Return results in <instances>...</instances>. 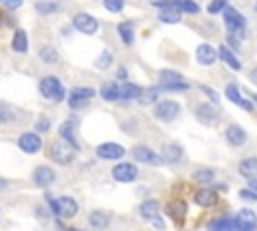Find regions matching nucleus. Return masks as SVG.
Here are the masks:
<instances>
[{
	"label": "nucleus",
	"mask_w": 257,
	"mask_h": 231,
	"mask_svg": "<svg viewBox=\"0 0 257 231\" xmlns=\"http://www.w3.org/2000/svg\"><path fill=\"white\" fill-rule=\"evenodd\" d=\"M40 94L48 100H62L64 98V88L56 76H46L40 80Z\"/></svg>",
	"instance_id": "f257e3e1"
},
{
	"label": "nucleus",
	"mask_w": 257,
	"mask_h": 231,
	"mask_svg": "<svg viewBox=\"0 0 257 231\" xmlns=\"http://www.w3.org/2000/svg\"><path fill=\"white\" fill-rule=\"evenodd\" d=\"M74 147L68 143V141H54L52 145H50V157H52V161H56V163H60V165H66V163H70L72 159H74Z\"/></svg>",
	"instance_id": "f03ea898"
},
{
	"label": "nucleus",
	"mask_w": 257,
	"mask_h": 231,
	"mask_svg": "<svg viewBox=\"0 0 257 231\" xmlns=\"http://www.w3.org/2000/svg\"><path fill=\"white\" fill-rule=\"evenodd\" d=\"M223 16H225V24H227V28H229L231 34H239V36L245 34V18L235 8L225 6L223 8Z\"/></svg>",
	"instance_id": "7ed1b4c3"
},
{
	"label": "nucleus",
	"mask_w": 257,
	"mask_h": 231,
	"mask_svg": "<svg viewBox=\"0 0 257 231\" xmlns=\"http://www.w3.org/2000/svg\"><path fill=\"white\" fill-rule=\"evenodd\" d=\"M257 215L251 209H241L233 219V231H255Z\"/></svg>",
	"instance_id": "20e7f679"
},
{
	"label": "nucleus",
	"mask_w": 257,
	"mask_h": 231,
	"mask_svg": "<svg viewBox=\"0 0 257 231\" xmlns=\"http://www.w3.org/2000/svg\"><path fill=\"white\" fill-rule=\"evenodd\" d=\"M50 207H52L54 213H58V215L64 217V219L74 217L76 211H78V205H76V201H74L72 197H60V199H56V201L50 199Z\"/></svg>",
	"instance_id": "39448f33"
},
{
	"label": "nucleus",
	"mask_w": 257,
	"mask_h": 231,
	"mask_svg": "<svg viewBox=\"0 0 257 231\" xmlns=\"http://www.w3.org/2000/svg\"><path fill=\"white\" fill-rule=\"evenodd\" d=\"M161 86L167 90H187L189 84L183 80V76L175 70H161Z\"/></svg>",
	"instance_id": "423d86ee"
},
{
	"label": "nucleus",
	"mask_w": 257,
	"mask_h": 231,
	"mask_svg": "<svg viewBox=\"0 0 257 231\" xmlns=\"http://www.w3.org/2000/svg\"><path fill=\"white\" fill-rule=\"evenodd\" d=\"M110 173L118 183H133L139 177V169L133 163H118L116 167H112Z\"/></svg>",
	"instance_id": "0eeeda50"
},
{
	"label": "nucleus",
	"mask_w": 257,
	"mask_h": 231,
	"mask_svg": "<svg viewBox=\"0 0 257 231\" xmlns=\"http://www.w3.org/2000/svg\"><path fill=\"white\" fill-rule=\"evenodd\" d=\"M179 114V104L175 100H161L155 106V117L163 123H171Z\"/></svg>",
	"instance_id": "6e6552de"
},
{
	"label": "nucleus",
	"mask_w": 257,
	"mask_h": 231,
	"mask_svg": "<svg viewBox=\"0 0 257 231\" xmlns=\"http://www.w3.org/2000/svg\"><path fill=\"white\" fill-rule=\"evenodd\" d=\"M96 157L104 161H118L120 157H124V149L118 143H102L96 147Z\"/></svg>",
	"instance_id": "1a4fd4ad"
},
{
	"label": "nucleus",
	"mask_w": 257,
	"mask_h": 231,
	"mask_svg": "<svg viewBox=\"0 0 257 231\" xmlns=\"http://www.w3.org/2000/svg\"><path fill=\"white\" fill-rule=\"evenodd\" d=\"M72 24H74V28H76L78 32H82V34H94V32L98 30L96 18H92L90 14H84V12L76 14V16L72 18Z\"/></svg>",
	"instance_id": "9d476101"
},
{
	"label": "nucleus",
	"mask_w": 257,
	"mask_h": 231,
	"mask_svg": "<svg viewBox=\"0 0 257 231\" xmlns=\"http://www.w3.org/2000/svg\"><path fill=\"white\" fill-rule=\"evenodd\" d=\"M92 96H94V88H90V86H76V88H72L68 92V104L72 108H78V106H82Z\"/></svg>",
	"instance_id": "9b49d317"
},
{
	"label": "nucleus",
	"mask_w": 257,
	"mask_h": 231,
	"mask_svg": "<svg viewBox=\"0 0 257 231\" xmlns=\"http://www.w3.org/2000/svg\"><path fill=\"white\" fill-rule=\"evenodd\" d=\"M18 147H20L24 153L34 155V153H38V151L42 149V141H40V137H38L36 133H22V135L18 137Z\"/></svg>",
	"instance_id": "f8f14e48"
},
{
	"label": "nucleus",
	"mask_w": 257,
	"mask_h": 231,
	"mask_svg": "<svg viewBox=\"0 0 257 231\" xmlns=\"http://www.w3.org/2000/svg\"><path fill=\"white\" fill-rule=\"evenodd\" d=\"M133 157L139 163H147V165H161L163 163V157H159L155 151H151L149 147H143V145L133 149Z\"/></svg>",
	"instance_id": "ddd939ff"
},
{
	"label": "nucleus",
	"mask_w": 257,
	"mask_h": 231,
	"mask_svg": "<svg viewBox=\"0 0 257 231\" xmlns=\"http://www.w3.org/2000/svg\"><path fill=\"white\" fill-rule=\"evenodd\" d=\"M54 171L50 169V167H46V165H40V167H36L34 169V173H32V179H34V183L38 185V187H48L52 181H54Z\"/></svg>",
	"instance_id": "4468645a"
},
{
	"label": "nucleus",
	"mask_w": 257,
	"mask_h": 231,
	"mask_svg": "<svg viewBox=\"0 0 257 231\" xmlns=\"http://www.w3.org/2000/svg\"><path fill=\"white\" fill-rule=\"evenodd\" d=\"M195 203L201 205V207H213L217 205V191L215 189H209V187H203L195 193Z\"/></svg>",
	"instance_id": "2eb2a0df"
},
{
	"label": "nucleus",
	"mask_w": 257,
	"mask_h": 231,
	"mask_svg": "<svg viewBox=\"0 0 257 231\" xmlns=\"http://www.w3.org/2000/svg\"><path fill=\"white\" fill-rule=\"evenodd\" d=\"M215 58H217V52H215V48L211 44H199V48H197V60H199V64L209 66V64L215 62Z\"/></svg>",
	"instance_id": "dca6fc26"
},
{
	"label": "nucleus",
	"mask_w": 257,
	"mask_h": 231,
	"mask_svg": "<svg viewBox=\"0 0 257 231\" xmlns=\"http://www.w3.org/2000/svg\"><path fill=\"white\" fill-rule=\"evenodd\" d=\"M167 213H169V217L171 219H175V221H183L185 219V215H187V203L185 201H181V199H177V201H171L169 205H167Z\"/></svg>",
	"instance_id": "f3484780"
},
{
	"label": "nucleus",
	"mask_w": 257,
	"mask_h": 231,
	"mask_svg": "<svg viewBox=\"0 0 257 231\" xmlns=\"http://www.w3.org/2000/svg\"><path fill=\"white\" fill-rule=\"evenodd\" d=\"M225 135H227V141H229L231 145H235V147H241V145H245V141H247V133H245L239 125H231Z\"/></svg>",
	"instance_id": "a211bd4d"
},
{
	"label": "nucleus",
	"mask_w": 257,
	"mask_h": 231,
	"mask_svg": "<svg viewBox=\"0 0 257 231\" xmlns=\"http://www.w3.org/2000/svg\"><path fill=\"white\" fill-rule=\"evenodd\" d=\"M225 94H227V98H229V100H233L235 104H241V106H243V108H247V110H251V108H253V104H251L249 100H243V98H241L239 88H237L235 84H227Z\"/></svg>",
	"instance_id": "6ab92c4d"
},
{
	"label": "nucleus",
	"mask_w": 257,
	"mask_h": 231,
	"mask_svg": "<svg viewBox=\"0 0 257 231\" xmlns=\"http://www.w3.org/2000/svg\"><path fill=\"white\" fill-rule=\"evenodd\" d=\"M88 221H90L92 227L104 229L108 225V221H110V213H106V211H92L90 217H88Z\"/></svg>",
	"instance_id": "aec40b11"
},
{
	"label": "nucleus",
	"mask_w": 257,
	"mask_h": 231,
	"mask_svg": "<svg viewBox=\"0 0 257 231\" xmlns=\"http://www.w3.org/2000/svg\"><path fill=\"white\" fill-rule=\"evenodd\" d=\"M100 96L104 100H116L120 98V92H118V84L116 82H104L100 86Z\"/></svg>",
	"instance_id": "412c9836"
},
{
	"label": "nucleus",
	"mask_w": 257,
	"mask_h": 231,
	"mask_svg": "<svg viewBox=\"0 0 257 231\" xmlns=\"http://www.w3.org/2000/svg\"><path fill=\"white\" fill-rule=\"evenodd\" d=\"M141 90H143V88H141V86H137V84H133V82H126V84L118 86L120 98H124V100H133V98H139Z\"/></svg>",
	"instance_id": "4be33fe9"
},
{
	"label": "nucleus",
	"mask_w": 257,
	"mask_h": 231,
	"mask_svg": "<svg viewBox=\"0 0 257 231\" xmlns=\"http://www.w3.org/2000/svg\"><path fill=\"white\" fill-rule=\"evenodd\" d=\"M60 137H62L64 141H68L74 149H80V143L74 139V131H72V123H70V121H64V123L60 125Z\"/></svg>",
	"instance_id": "5701e85b"
},
{
	"label": "nucleus",
	"mask_w": 257,
	"mask_h": 231,
	"mask_svg": "<svg viewBox=\"0 0 257 231\" xmlns=\"http://www.w3.org/2000/svg\"><path fill=\"white\" fill-rule=\"evenodd\" d=\"M181 157H183V151L177 145H167L163 149V161H167V163H179Z\"/></svg>",
	"instance_id": "b1692460"
},
{
	"label": "nucleus",
	"mask_w": 257,
	"mask_h": 231,
	"mask_svg": "<svg viewBox=\"0 0 257 231\" xmlns=\"http://www.w3.org/2000/svg\"><path fill=\"white\" fill-rule=\"evenodd\" d=\"M239 173H241L243 177H257V159L249 157V159L241 161V165H239Z\"/></svg>",
	"instance_id": "393cba45"
},
{
	"label": "nucleus",
	"mask_w": 257,
	"mask_h": 231,
	"mask_svg": "<svg viewBox=\"0 0 257 231\" xmlns=\"http://www.w3.org/2000/svg\"><path fill=\"white\" fill-rule=\"evenodd\" d=\"M159 20L161 22H167V24H177L181 20V12L177 8H163L159 12Z\"/></svg>",
	"instance_id": "a878e982"
},
{
	"label": "nucleus",
	"mask_w": 257,
	"mask_h": 231,
	"mask_svg": "<svg viewBox=\"0 0 257 231\" xmlns=\"http://www.w3.org/2000/svg\"><path fill=\"white\" fill-rule=\"evenodd\" d=\"M197 117H199L203 123H213L215 117H217V108H213L211 104H199V106H197Z\"/></svg>",
	"instance_id": "bb28decb"
},
{
	"label": "nucleus",
	"mask_w": 257,
	"mask_h": 231,
	"mask_svg": "<svg viewBox=\"0 0 257 231\" xmlns=\"http://www.w3.org/2000/svg\"><path fill=\"white\" fill-rule=\"evenodd\" d=\"M12 48L16 52H26L28 50V38H26V32L24 30H16V34L12 38Z\"/></svg>",
	"instance_id": "cd10ccee"
},
{
	"label": "nucleus",
	"mask_w": 257,
	"mask_h": 231,
	"mask_svg": "<svg viewBox=\"0 0 257 231\" xmlns=\"http://www.w3.org/2000/svg\"><path fill=\"white\" fill-rule=\"evenodd\" d=\"M141 215L145 217V219H153V217H157V213H159V203L155 201V199H149V201H145L143 205H141Z\"/></svg>",
	"instance_id": "c85d7f7f"
},
{
	"label": "nucleus",
	"mask_w": 257,
	"mask_h": 231,
	"mask_svg": "<svg viewBox=\"0 0 257 231\" xmlns=\"http://www.w3.org/2000/svg\"><path fill=\"white\" fill-rule=\"evenodd\" d=\"M219 56H221V58H223V60H225L233 70H239V68H241V62L237 60V56H235L227 46H221V48H219Z\"/></svg>",
	"instance_id": "c756f323"
},
{
	"label": "nucleus",
	"mask_w": 257,
	"mask_h": 231,
	"mask_svg": "<svg viewBox=\"0 0 257 231\" xmlns=\"http://www.w3.org/2000/svg\"><path fill=\"white\" fill-rule=\"evenodd\" d=\"M118 34H120V38H122L124 44H133L135 34H133V24L131 22H120L118 24Z\"/></svg>",
	"instance_id": "7c9ffc66"
},
{
	"label": "nucleus",
	"mask_w": 257,
	"mask_h": 231,
	"mask_svg": "<svg viewBox=\"0 0 257 231\" xmlns=\"http://www.w3.org/2000/svg\"><path fill=\"white\" fill-rule=\"evenodd\" d=\"M175 8L179 12H189V14H197L199 12V6L193 2V0H173Z\"/></svg>",
	"instance_id": "2f4dec72"
},
{
	"label": "nucleus",
	"mask_w": 257,
	"mask_h": 231,
	"mask_svg": "<svg viewBox=\"0 0 257 231\" xmlns=\"http://www.w3.org/2000/svg\"><path fill=\"white\" fill-rule=\"evenodd\" d=\"M157 96H159V88L151 86V88H147V90H141V94H139L137 100H139L141 104H151V102L157 100Z\"/></svg>",
	"instance_id": "473e14b6"
},
{
	"label": "nucleus",
	"mask_w": 257,
	"mask_h": 231,
	"mask_svg": "<svg viewBox=\"0 0 257 231\" xmlns=\"http://www.w3.org/2000/svg\"><path fill=\"white\" fill-rule=\"evenodd\" d=\"M209 231H233V219H217L209 225Z\"/></svg>",
	"instance_id": "72a5a7b5"
},
{
	"label": "nucleus",
	"mask_w": 257,
	"mask_h": 231,
	"mask_svg": "<svg viewBox=\"0 0 257 231\" xmlns=\"http://www.w3.org/2000/svg\"><path fill=\"white\" fill-rule=\"evenodd\" d=\"M193 179H195L197 183H211V181L215 179V173H213L211 169H199V171L193 175Z\"/></svg>",
	"instance_id": "f704fd0d"
},
{
	"label": "nucleus",
	"mask_w": 257,
	"mask_h": 231,
	"mask_svg": "<svg viewBox=\"0 0 257 231\" xmlns=\"http://www.w3.org/2000/svg\"><path fill=\"white\" fill-rule=\"evenodd\" d=\"M36 10L40 14H52L58 10V2H36Z\"/></svg>",
	"instance_id": "c9c22d12"
},
{
	"label": "nucleus",
	"mask_w": 257,
	"mask_h": 231,
	"mask_svg": "<svg viewBox=\"0 0 257 231\" xmlns=\"http://www.w3.org/2000/svg\"><path fill=\"white\" fill-rule=\"evenodd\" d=\"M110 60H112V54L108 52V50H104V52H100V56L96 58V68H100V70H104V68H108L110 66Z\"/></svg>",
	"instance_id": "e433bc0d"
},
{
	"label": "nucleus",
	"mask_w": 257,
	"mask_h": 231,
	"mask_svg": "<svg viewBox=\"0 0 257 231\" xmlns=\"http://www.w3.org/2000/svg\"><path fill=\"white\" fill-rule=\"evenodd\" d=\"M40 58H42L44 62H56V60H58V54H56L54 48H42V50H40Z\"/></svg>",
	"instance_id": "4c0bfd02"
},
{
	"label": "nucleus",
	"mask_w": 257,
	"mask_h": 231,
	"mask_svg": "<svg viewBox=\"0 0 257 231\" xmlns=\"http://www.w3.org/2000/svg\"><path fill=\"white\" fill-rule=\"evenodd\" d=\"M102 4H104V8L108 10V12H120L122 10V0H102Z\"/></svg>",
	"instance_id": "58836bf2"
},
{
	"label": "nucleus",
	"mask_w": 257,
	"mask_h": 231,
	"mask_svg": "<svg viewBox=\"0 0 257 231\" xmlns=\"http://www.w3.org/2000/svg\"><path fill=\"white\" fill-rule=\"evenodd\" d=\"M225 6H227V0H213V2L209 4V8H207V10H209L211 14H217V12H221Z\"/></svg>",
	"instance_id": "ea45409f"
},
{
	"label": "nucleus",
	"mask_w": 257,
	"mask_h": 231,
	"mask_svg": "<svg viewBox=\"0 0 257 231\" xmlns=\"http://www.w3.org/2000/svg\"><path fill=\"white\" fill-rule=\"evenodd\" d=\"M12 117H14L12 108H8V106H0V123H10Z\"/></svg>",
	"instance_id": "a19ab883"
},
{
	"label": "nucleus",
	"mask_w": 257,
	"mask_h": 231,
	"mask_svg": "<svg viewBox=\"0 0 257 231\" xmlns=\"http://www.w3.org/2000/svg\"><path fill=\"white\" fill-rule=\"evenodd\" d=\"M239 197L245 199V201H257V193H255V191H247V189H243V191L239 193Z\"/></svg>",
	"instance_id": "79ce46f5"
},
{
	"label": "nucleus",
	"mask_w": 257,
	"mask_h": 231,
	"mask_svg": "<svg viewBox=\"0 0 257 231\" xmlns=\"http://www.w3.org/2000/svg\"><path fill=\"white\" fill-rule=\"evenodd\" d=\"M2 2H4V6L10 8V10H12V8H18V6L22 4V0H2Z\"/></svg>",
	"instance_id": "37998d69"
},
{
	"label": "nucleus",
	"mask_w": 257,
	"mask_h": 231,
	"mask_svg": "<svg viewBox=\"0 0 257 231\" xmlns=\"http://www.w3.org/2000/svg\"><path fill=\"white\" fill-rule=\"evenodd\" d=\"M48 127H50V125H48V121H46V119H40V121H38V125H36V129H38V131H48Z\"/></svg>",
	"instance_id": "c03bdc74"
},
{
	"label": "nucleus",
	"mask_w": 257,
	"mask_h": 231,
	"mask_svg": "<svg viewBox=\"0 0 257 231\" xmlns=\"http://www.w3.org/2000/svg\"><path fill=\"white\" fill-rule=\"evenodd\" d=\"M203 90H205V92H207V94H209V96H211V98H213V100H215V102H217V100H219V96H217V94H215V90H213V88H209V86H203Z\"/></svg>",
	"instance_id": "a18cd8bd"
},
{
	"label": "nucleus",
	"mask_w": 257,
	"mask_h": 231,
	"mask_svg": "<svg viewBox=\"0 0 257 231\" xmlns=\"http://www.w3.org/2000/svg\"><path fill=\"white\" fill-rule=\"evenodd\" d=\"M153 221H155V227H159V229H163V227H165V223H163L159 217H153Z\"/></svg>",
	"instance_id": "49530a36"
},
{
	"label": "nucleus",
	"mask_w": 257,
	"mask_h": 231,
	"mask_svg": "<svg viewBox=\"0 0 257 231\" xmlns=\"http://www.w3.org/2000/svg\"><path fill=\"white\" fill-rule=\"evenodd\" d=\"M249 185H251V189H255V191H257V181H251Z\"/></svg>",
	"instance_id": "de8ad7c7"
},
{
	"label": "nucleus",
	"mask_w": 257,
	"mask_h": 231,
	"mask_svg": "<svg viewBox=\"0 0 257 231\" xmlns=\"http://www.w3.org/2000/svg\"><path fill=\"white\" fill-rule=\"evenodd\" d=\"M251 96H253V100H255V102H257V94H251Z\"/></svg>",
	"instance_id": "09e8293b"
},
{
	"label": "nucleus",
	"mask_w": 257,
	"mask_h": 231,
	"mask_svg": "<svg viewBox=\"0 0 257 231\" xmlns=\"http://www.w3.org/2000/svg\"><path fill=\"white\" fill-rule=\"evenodd\" d=\"M68 231H80V229H68Z\"/></svg>",
	"instance_id": "8fccbe9b"
},
{
	"label": "nucleus",
	"mask_w": 257,
	"mask_h": 231,
	"mask_svg": "<svg viewBox=\"0 0 257 231\" xmlns=\"http://www.w3.org/2000/svg\"><path fill=\"white\" fill-rule=\"evenodd\" d=\"M255 12H257V2H255Z\"/></svg>",
	"instance_id": "3c124183"
},
{
	"label": "nucleus",
	"mask_w": 257,
	"mask_h": 231,
	"mask_svg": "<svg viewBox=\"0 0 257 231\" xmlns=\"http://www.w3.org/2000/svg\"><path fill=\"white\" fill-rule=\"evenodd\" d=\"M0 185H2V183H0Z\"/></svg>",
	"instance_id": "603ef678"
}]
</instances>
